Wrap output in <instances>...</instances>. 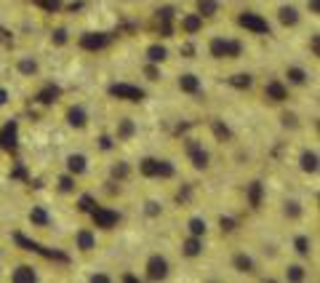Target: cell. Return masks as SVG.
<instances>
[{"label": "cell", "mask_w": 320, "mask_h": 283, "mask_svg": "<svg viewBox=\"0 0 320 283\" xmlns=\"http://www.w3.org/2000/svg\"><path fill=\"white\" fill-rule=\"evenodd\" d=\"M208 54L214 56V59H238V56L243 54V43L230 40V38H211Z\"/></svg>", "instance_id": "cell-1"}, {"label": "cell", "mask_w": 320, "mask_h": 283, "mask_svg": "<svg viewBox=\"0 0 320 283\" xmlns=\"http://www.w3.org/2000/svg\"><path fill=\"white\" fill-rule=\"evenodd\" d=\"M139 171L144 177H160V179H171L174 177V166L168 161H158V158H144L139 163Z\"/></svg>", "instance_id": "cell-2"}, {"label": "cell", "mask_w": 320, "mask_h": 283, "mask_svg": "<svg viewBox=\"0 0 320 283\" xmlns=\"http://www.w3.org/2000/svg\"><path fill=\"white\" fill-rule=\"evenodd\" d=\"M238 24L243 27V30L254 32V35H270V21H267L264 16L254 14V11H243V14L238 16Z\"/></svg>", "instance_id": "cell-3"}, {"label": "cell", "mask_w": 320, "mask_h": 283, "mask_svg": "<svg viewBox=\"0 0 320 283\" xmlns=\"http://www.w3.org/2000/svg\"><path fill=\"white\" fill-rule=\"evenodd\" d=\"M91 219H94L96 227L112 230V227H115V224L120 222V214L112 211V208H104V206H94V208H91Z\"/></svg>", "instance_id": "cell-4"}, {"label": "cell", "mask_w": 320, "mask_h": 283, "mask_svg": "<svg viewBox=\"0 0 320 283\" xmlns=\"http://www.w3.org/2000/svg\"><path fill=\"white\" fill-rule=\"evenodd\" d=\"M144 275H147V281H163L168 275V259L160 257V254H152L144 264Z\"/></svg>", "instance_id": "cell-5"}, {"label": "cell", "mask_w": 320, "mask_h": 283, "mask_svg": "<svg viewBox=\"0 0 320 283\" xmlns=\"http://www.w3.org/2000/svg\"><path fill=\"white\" fill-rule=\"evenodd\" d=\"M107 46H110L107 32H85V35H80V48L83 51H101Z\"/></svg>", "instance_id": "cell-6"}, {"label": "cell", "mask_w": 320, "mask_h": 283, "mask_svg": "<svg viewBox=\"0 0 320 283\" xmlns=\"http://www.w3.org/2000/svg\"><path fill=\"white\" fill-rule=\"evenodd\" d=\"M110 94L118 96V99H123V101H141L144 99V91L136 88V86H128V83H112Z\"/></svg>", "instance_id": "cell-7"}, {"label": "cell", "mask_w": 320, "mask_h": 283, "mask_svg": "<svg viewBox=\"0 0 320 283\" xmlns=\"http://www.w3.org/2000/svg\"><path fill=\"white\" fill-rule=\"evenodd\" d=\"M187 155H190V161H192V166L195 168H208V152L203 150V144H198L195 139H187Z\"/></svg>", "instance_id": "cell-8"}, {"label": "cell", "mask_w": 320, "mask_h": 283, "mask_svg": "<svg viewBox=\"0 0 320 283\" xmlns=\"http://www.w3.org/2000/svg\"><path fill=\"white\" fill-rule=\"evenodd\" d=\"M278 19L283 27H296L299 24V8L296 5H280L278 8Z\"/></svg>", "instance_id": "cell-9"}, {"label": "cell", "mask_w": 320, "mask_h": 283, "mask_svg": "<svg viewBox=\"0 0 320 283\" xmlns=\"http://www.w3.org/2000/svg\"><path fill=\"white\" fill-rule=\"evenodd\" d=\"M264 96L270 101H285V99H288V88H285L280 81H270L264 86Z\"/></svg>", "instance_id": "cell-10"}, {"label": "cell", "mask_w": 320, "mask_h": 283, "mask_svg": "<svg viewBox=\"0 0 320 283\" xmlns=\"http://www.w3.org/2000/svg\"><path fill=\"white\" fill-rule=\"evenodd\" d=\"M200 30H203V16L200 14H184L181 16V32H184V35H195Z\"/></svg>", "instance_id": "cell-11"}, {"label": "cell", "mask_w": 320, "mask_h": 283, "mask_svg": "<svg viewBox=\"0 0 320 283\" xmlns=\"http://www.w3.org/2000/svg\"><path fill=\"white\" fill-rule=\"evenodd\" d=\"M0 147H5V150H14L16 147V123L14 121L0 128Z\"/></svg>", "instance_id": "cell-12"}, {"label": "cell", "mask_w": 320, "mask_h": 283, "mask_svg": "<svg viewBox=\"0 0 320 283\" xmlns=\"http://www.w3.org/2000/svg\"><path fill=\"white\" fill-rule=\"evenodd\" d=\"M16 283H35L38 281V273L35 267H30V264H19V267L14 270V275H11Z\"/></svg>", "instance_id": "cell-13"}, {"label": "cell", "mask_w": 320, "mask_h": 283, "mask_svg": "<svg viewBox=\"0 0 320 283\" xmlns=\"http://www.w3.org/2000/svg\"><path fill=\"white\" fill-rule=\"evenodd\" d=\"M181 251H184V257H200V254H203V238L190 235L181 243Z\"/></svg>", "instance_id": "cell-14"}, {"label": "cell", "mask_w": 320, "mask_h": 283, "mask_svg": "<svg viewBox=\"0 0 320 283\" xmlns=\"http://www.w3.org/2000/svg\"><path fill=\"white\" fill-rule=\"evenodd\" d=\"M67 121H70L72 128H85V126H88V115H85L83 107H70V112H67Z\"/></svg>", "instance_id": "cell-15"}, {"label": "cell", "mask_w": 320, "mask_h": 283, "mask_svg": "<svg viewBox=\"0 0 320 283\" xmlns=\"http://www.w3.org/2000/svg\"><path fill=\"white\" fill-rule=\"evenodd\" d=\"M144 56L152 61V64H160V61H165V59H168V48H165V46H160V43H152V46H147Z\"/></svg>", "instance_id": "cell-16"}, {"label": "cell", "mask_w": 320, "mask_h": 283, "mask_svg": "<svg viewBox=\"0 0 320 283\" xmlns=\"http://www.w3.org/2000/svg\"><path fill=\"white\" fill-rule=\"evenodd\" d=\"M219 0H198V11L195 14H200L203 19H211V16H216L219 14Z\"/></svg>", "instance_id": "cell-17"}, {"label": "cell", "mask_w": 320, "mask_h": 283, "mask_svg": "<svg viewBox=\"0 0 320 283\" xmlns=\"http://www.w3.org/2000/svg\"><path fill=\"white\" fill-rule=\"evenodd\" d=\"M75 241H78V248H80L83 254H88V251H94V248H96V238H94L91 230H80Z\"/></svg>", "instance_id": "cell-18"}, {"label": "cell", "mask_w": 320, "mask_h": 283, "mask_svg": "<svg viewBox=\"0 0 320 283\" xmlns=\"http://www.w3.org/2000/svg\"><path fill=\"white\" fill-rule=\"evenodd\" d=\"M179 88L184 94H200V81L198 75H192V72H187V75L179 78Z\"/></svg>", "instance_id": "cell-19"}, {"label": "cell", "mask_w": 320, "mask_h": 283, "mask_svg": "<svg viewBox=\"0 0 320 283\" xmlns=\"http://www.w3.org/2000/svg\"><path fill=\"white\" fill-rule=\"evenodd\" d=\"M134 134H136V123L131 121V118H123V121H118V139H120V142L131 139Z\"/></svg>", "instance_id": "cell-20"}, {"label": "cell", "mask_w": 320, "mask_h": 283, "mask_svg": "<svg viewBox=\"0 0 320 283\" xmlns=\"http://www.w3.org/2000/svg\"><path fill=\"white\" fill-rule=\"evenodd\" d=\"M301 171H307V174L318 171V152L315 150H304L301 152Z\"/></svg>", "instance_id": "cell-21"}, {"label": "cell", "mask_w": 320, "mask_h": 283, "mask_svg": "<svg viewBox=\"0 0 320 283\" xmlns=\"http://www.w3.org/2000/svg\"><path fill=\"white\" fill-rule=\"evenodd\" d=\"M285 78H288V83H294V86H304V83L310 81V75H307L301 67H288V70H285Z\"/></svg>", "instance_id": "cell-22"}, {"label": "cell", "mask_w": 320, "mask_h": 283, "mask_svg": "<svg viewBox=\"0 0 320 283\" xmlns=\"http://www.w3.org/2000/svg\"><path fill=\"white\" fill-rule=\"evenodd\" d=\"M85 163H88L85 161V155H70L67 158V168H70V174H75V177H80V174L88 168Z\"/></svg>", "instance_id": "cell-23"}, {"label": "cell", "mask_w": 320, "mask_h": 283, "mask_svg": "<svg viewBox=\"0 0 320 283\" xmlns=\"http://www.w3.org/2000/svg\"><path fill=\"white\" fill-rule=\"evenodd\" d=\"M30 222L35 224V227H48L51 217L45 214V208H40V206H32V211H30Z\"/></svg>", "instance_id": "cell-24"}, {"label": "cell", "mask_w": 320, "mask_h": 283, "mask_svg": "<svg viewBox=\"0 0 320 283\" xmlns=\"http://www.w3.org/2000/svg\"><path fill=\"white\" fill-rule=\"evenodd\" d=\"M230 86L243 91V88H251V86H254V78H251L248 72H235V75L230 78Z\"/></svg>", "instance_id": "cell-25"}, {"label": "cell", "mask_w": 320, "mask_h": 283, "mask_svg": "<svg viewBox=\"0 0 320 283\" xmlns=\"http://www.w3.org/2000/svg\"><path fill=\"white\" fill-rule=\"evenodd\" d=\"M232 264H235V270H238V273H254V259H251V257H245V254H235Z\"/></svg>", "instance_id": "cell-26"}, {"label": "cell", "mask_w": 320, "mask_h": 283, "mask_svg": "<svg viewBox=\"0 0 320 283\" xmlns=\"http://www.w3.org/2000/svg\"><path fill=\"white\" fill-rule=\"evenodd\" d=\"M59 86H45L43 88V91H40L38 94V101H40V104H51V101H56V99H59Z\"/></svg>", "instance_id": "cell-27"}, {"label": "cell", "mask_w": 320, "mask_h": 283, "mask_svg": "<svg viewBox=\"0 0 320 283\" xmlns=\"http://www.w3.org/2000/svg\"><path fill=\"white\" fill-rule=\"evenodd\" d=\"M248 203H251V208L261 206V182H251L248 184Z\"/></svg>", "instance_id": "cell-28"}, {"label": "cell", "mask_w": 320, "mask_h": 283, "mask_svg": "<svg viewBox=\"0 0 320 283\" xmlns=\"http://www.w3.org/2000/svg\"><path fill=\"white\" fill-rule=\"evenodd\" d=\"M187 230H190V235H198V238H203L205 235V219H200V217H192L190 222H187Z\"/></svg>", "instance_id": "cell-29"}, {"label": "cell", "mask_w": 320, "mask_h": 283, "mask_svg": "<svg viewBox=\"0 0 320 283\" xmlns=\"http://www.w3.org/2000/svg\"><path fill=\"white\" fill-rule=\"evenodd\" d=\"M16 70H19L21 75L32 78V75L38 72V61H35V59H19V64H16Z\"/></svg>", "instance_id": "cell-30"}, {"label": "cell", "mask_w": 320, "mask_h": 283, "mask_svg": "<svg viewBox=\"0 0 320 283\" xmlns=\"http://www.w3.org/2000/svg\"><path fill=\"white\" fill-rule=\"evenodd\" d=\"M14 241L19 243V246L24 248V251H32V254H38V251H40V243L30 241V238H24V235H21V233H16V235H14Z\"/></svg>", "instance_id": "cell-31"}, {"label": "cell", "mask_w": 320, "mask_h": 283, "mask_svg": "<svg viewBox=\"0 0 320 283\" xmlns=\"http://www.w3.org/2000/svg\"><path fill=\"white\" fill-rule=\"evenodd\" d=\"M211 128H214L216 139H221V142H224V139H232V131H230V128H227L221 121H211Z\"/></svg>", "instance_id": "cell-32"}, {"label": "cell", "mask_w": 320, "mask_h": 283, "mask_svg": "<svg viewBox=\"0 0 320 283\" xmlns=\"http://www.w3.org/2000/svg\"><path fill=\"white\" fill-rule=\"evenodd\" d=\"M285 278L288 281H304L307 273H304V267H299V264H291V267L285 270Z\"/></svg>", "instance_id": "cell-33"}, {"label": "cell", "mask_w": 320, "mask_h": 283, "mask_svg": "<svg viewBox=\"0 0 320 283\" xmlns=\"http://www.w3.org/2000/svg\"><path fill=\"white\" fill-rule=\"evenodd\" d=\"M294 246H296V251H299L301 257H307V254H310V238H307V235H299V238L294 241Z\"/></svg>", "instance_id": "cell-34"}, {"label": "cell", "mask_w": 320, "mask_h": 283, "mask_svg": "<svg viewBox=\"0 0 320 283\" xmlns=\"http://www.w3.org/2000/svg\"><path fill=\"white\" fill-rule=\"evenodd\" d=\"M112 177H115V179H125V177H128V163H115V166H112Z\"/></svg>", "instance_id": "cell-35"}, {"label": "cell", "mask_w": 320, "mask_h": 283, "mask_svg": "<svg viewBox=\"0 0 320 283\" xmlns=\"http://www.w3.org/2000/svg\"><path fill=\"white\" fill-rule=\"evenodd\" d=\"M51 40H54L56 46H64V43H67V30H64V27H59V30H54V35H51Z\"/></svg>", "instance_id": "cell-36"}, {"label": "cell", "mask_w": 320, "mask_h": 283, "mask_svg": "<svg viewBox=\"0 0 320 283\" xmlns=\"http://www.w3.org/2000/svg\"><path fill=\"white\" fill-rule=\"evenodd\" d=\"M78 208H80V211H88V214H91V208H94V198H91V195H80Z\"/></svg>", "instance_id": "cell-37"}, {"label": "cell", "mask_w": 320, "mask_h": 283, "mask_svg": "<svg viewBox=\"0 0 320 283\" xmlns=\"http://www.w3.org/2000/svg\"><path fill=\"white\" fill-rule=\"evenodd\" d=\"M301 214V208H299V203L296 201H291V203H285V217H291V219H296Z\"/></svg>", "instance_id": "cell-38"}, {"label": "cell", "mask_w": 320, "mask_h": 283, "mask_svg": "<svg viewBox=\"0 0 320 283\" xmlns=\"http://www.w3.org/2000/svg\"><path fill=\"white\" fill-rule=\"evenodd\" d=\"M59 190L61 192H72V190H75V179H72V177H61L59 179Z\"/></svg>", "instance_id": "cell-39"}, {"label": "cell", "mask_w": 320, "mask_h": 283, "mask_svg": "<svg viewBox=\"0 0 320 283\" xmlns=\"http://www.w3.org/2000/svg\"><path fill=\"white\" fill-rule=\"evenodd\" d=\"M219 227H221V233H232V230H235V219H232V217H221L219 219Z\"/></svg>", "instance_id": "cell-40"}, {"label": "cell", "mask_w": 320, "mask_h": 283, "mask_svg": "<svg viewBox=\"0 0 320 283\" xmlns=\"http://www.w3.org/2000/svg\"><path fill=\"white\" fill-rule=\"evenodd\" d=\"M144 75H147V81H160V70H158L155 64H152V61L144 67Z\"/></svg>", "instance_id": "cell-41"}, {"label": "cell", "mask_w": 320, "mask_h": 283, "mask_svg": "<svg viewBox=\"0 0 320 283\" xmlns=\"http://www.w3.org/2000/svg\"><path fill=\"white\" fill-rule=\"evenodd\" d=\"M43 3V8H48V11H59L61 8V0H40Z\"/></svg>", "instance_id": "cell-42"}, {"label": "cell", "mask_w": 320, "mask_h": 283, "mask_svg": "<svg viewBox=\"0 0 320 283\" xmlns=\"http://www.w3.org/2000/svg\"><path fill=\"white\" fill-rule=\"evenodd\" d=\"M307 11H310L312 16L320 14V0H307Z\"/></svg>", "instance_id": "cell-43"}, {"label": "cell", "mask_w": 320, "mask_h": 283, "mask_svg": "<svg viewBox=\"0 0 320 283\" xmlns=\"http://www.w3.org/2000/svg\"><path fill=\"white\" fill-rule=\"evenodd\" d=\"M144 211L150 214V217H158V214H160V206H158L155 201H150V203H147V208H144Z\"/></svg>", "instance_id": "cell-44"}, {"label": "cell", "mask_w": 320, "mask_h": 283, "mask_svg": "<svg viewBox=\"0 0 320 283\" xmlns=\"http://www.w3.org/2000/svg\"><path fill=\"white\" fill-rule=\"evenodd\" d=\"M312 56H320V35H312Z\"/></svg>", "instance_id": "cell-45"}, {"label": "cell", "mask_w": 320, "mask_h": 283, "mask_svg": "<svg viewBox=\"0 0 320 283\" xmlns=\"http://www.w3.org/2000/svg\"><path fill=\"white\" fill-rule=\"evenodd\" d=\"M99 144H101V150H112V139L110 137H101Z\"/></svg>", "instance_id": "cell-46"}, {"label": "cell", "mask_w": 320, "mask_h": 283, "mask_svg": "<svg viewBox=\"0 0 320 283\" xmlns=\"http://www.w3.org/2000/svg\"><path fill=\"white\" fill-rule=\"evenodd\" d=\"M5 101H8V91H5V88H3V86H0V107H3V104H5Z\"/></svg>", "instance_id": "cell-47"}, {"label": "cell", "mask_w": 320, "mask_h": 283, "mask_svg": "<svg viewBox=\"0 0 320 283\" xmlns=\"http://www.w3.org/2000/svg\"><path fill=\"white\" fill-rule=\"evenodd\" d=\"M91 281H94V283H107L110 278H107V275H91Z\"/></svg>", "instance_id": "cell-48"}, {"label": "cell", "mask_w": 320, "mask_h": 283, "mask_svg": "<svg viewBox=\"0 0 320 283\" xmlns=\"http://www.w3.org/2000/svg\"><path fill=\"white\" fill-rule=\"evenodd\" d=\"M120 3H134V0H120Z\"/></svg>", "instance_id": "cell-49"}]
</instances>
